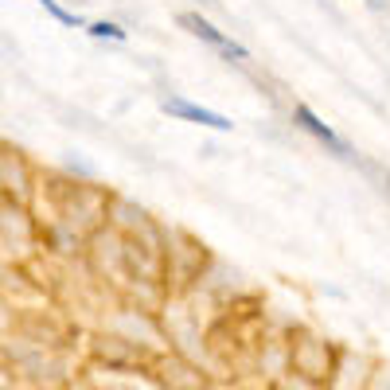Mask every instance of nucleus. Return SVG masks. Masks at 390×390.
<instances>
[{
  "label": "nucleus",
  "mask_w": 390,
  "mask_h": 390,
  "mask_svg": "<svg viewBox=\"0 0 390 390\" xmlns=\"http://www.w3.org/2000/svg\"><path fill=\"white\" fill-rule=\"evenodd\" d=\"M90 36H98V39H125V31H121L118 24H94Z\"/></svg>",
  "instance_id": "nucleus-4"
},
{
  "label": "nucleus",
  "mask_w": 390,
  "mask_h": 390,
  "mask_svg": "<svg viewBox=\"0 0 390 390\" xmlns=\"http://www.w3.org/2000/svg\"><path fill=\"white\" fill-rule=\"evenodd\" d=\"M164 113H176V118H188V121H203V125H211V129H230V121L227 118H219V113H211V110H199V106H188V102H164Z\"/></svg>",
  "instance_id": "nucleus-3"
},
{
  "label": "nucleus",
  "mask_w": 390,
  "mask_h": 390,
  "mask_svg": "<svg viewBox=\"0 0 390 390\" xmlns=\"http://www.w3.org/2000/svg\"><path fill=\"white\" fill-rule=\"evenodd\" d=\"M184 20H188V28H195V36H199V39H207L211 47H219L222 55H230V59H246V47H238L235 39H227L222 31H215L211 24L203 20V16H184Z\"/></svg>",
  "instance_id": "nucleus-1"
},
{
  "label": "nucleus",
  "mask_w": 390,
  "mask_h": 390,
  "mask_svg": "<svg viewBox=\"0 0 390 390\" xmlns=\"http://www.w3.org/2000/svg\"><path fill=\"white\" fill-rule=\"evenodd\" d=\"M39 4H43V8H47V12H51V16H55V20H59V24H78V16H71V12H63V8H59V4H55V0H39Z\"/></svg>",
  "instance_id": "nucleus-5"
},
{
  "label": "nucleus",
  "mask_w": 390,
  "mask_h": 390,
  "mask_svg": "<svg viewBox=\"0 0 390 390\" xmlns=\"http://www.w3.org/2000/svg\"><path fill=\"white\" fill-rule=\"evenodd\" d=\"M293 118L301 121V129H309V133H312V137H317V140H324L328 148H336L339 156H347V145H344V140H339L336 133H332V129L324 125V121L317 118V113L309 110V106H297V113H293Z\"/></svg>",
  "instance_id": "nucleus-2"
}]
</instances>
